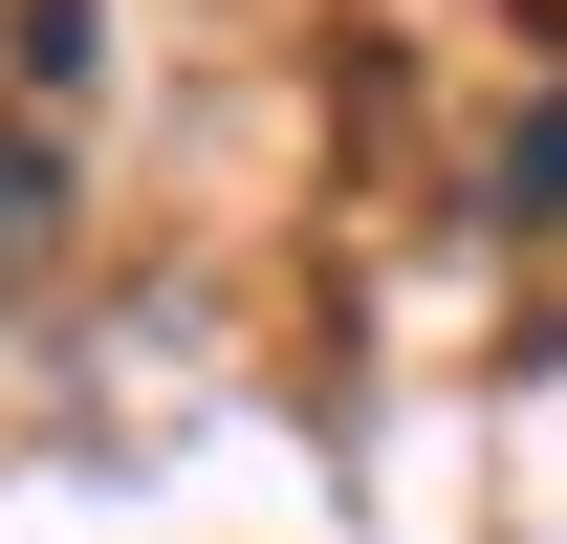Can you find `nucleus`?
I'll list each match as a JSON object with an SVG mask.
<instances>
[{"label":"nucleus","mask_w":567,"mask_h":544,"mask_svg":"<svg viewBox=\"0 0 567 544\" xmlns=\"http://www.w3.org/2000/svg\"><path fill=\"white\" fill-rule=\"evenodd\" d=\"M87 22H110V0H22V22H0V66H22V87H87Z\"/></svg>","instance_id":"f257e3e1"},{"label":"nucleus","mask_w":567,"mask_h":544,"mask_svg":"<svg viewBox=\"0 0 567 544\" xmlns=\"http://www.w3.org/2000/svg\"><path fill=\"white\" fill-rule=\"evenodd\" d=\"M44 197H66V175H44V132H22V109H0V262L44 240Z\"/></svg>","instance_id":"f03ea898"}]
</instances>
